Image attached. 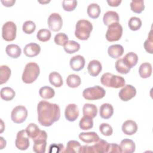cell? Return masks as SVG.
<instances>
[{
  "label": "cell",
  "instance_id": "cell-1",
  "mask_svg": "<svg viewBox=\"0 0 153 153\" xmlns=\"http://www.w3.org/2000/svg\"><path fill=\"white\" fill-rule=\"evenodd\" d=\"M38 120L41 126H51L60 117V109L56 103L45 100L40 101L37 106Z\"/></svg>",
  "mask_w": 153,
  "mask_h": 153
},
{
  "label": "cell",
  "instance_id": "cell-2",
  "mask_svg": "<svg viewBox=\"0 0 153 153\" xmlns=\"http://www.w3.org/2000/svg\"><path fill=\"white\" fill-rule=\"evenodd\" d=\"M39 73L38 65L35 62H29L25 66L22 76V81L26 84H31L37 79Z\"/></svg>",
  "mask_w": 153,
  "mask_h": 153
},
{
  "label": "cell",
  "instance_id": "cell-3",
  "mask_svg": "<svg viewBox=\"0 0 153 153\" xmlns=\"http://www.w3.org/2000/svg\"><path fill=\"white\" fill-rule=\"evenodd\" d=\"M93 30V25L87 20H79L75 25V35L78 39L87 40Z\"/></svg>",
  "mask_w": 153,
  "mask_h": 153
},
{
  "label": "cell",
  "instance_id": "cell-4",
  "mask_svg": "<svg viewBox=\"0 0 153 153\" xmlns=\"http://www.w3.org/2000/svg\"><path fill=\"white\" fill-rule=\"evenodd\" d=\"M100 82L102 85L107 87L118 88L125 85V79L123 77L115 75L107 72L103 74L100 78Z\"/></svg>",
  "mask_w": 153,
  "mask_h": 153
},
{
  "label": "cell",
  "instance_id": "cell-5",
  "mask_svg": "<svg viewBox=\"0 0 153 153\" xmlns=\"http://www.w3.org/2000/svg\"><path fill=\"white\" fill-rule=\"evenodd\" d=\"M105 89L99 85L88 87L83 90L82 96L88 100H94L102 99L105 96Z\"/></svg>",
  "mask_w": 153,
  "mask_h": 153
},
{
  "label": "cell",
  "instance_id": "cell-6",
  "mask_svg": "<svg viewBox=\"0 0 153 153\" xmlns=\"http://www.w3.org/2000/svg\"><path fill=\"white\" fill-rule=\"evenodd\" d=\"M109 143L103 139H99L91 146H82V152L86 153H108Z\"/></svg>",
  "mask_w": 153,
  "mask_h": 153
},
{
  "label": "cell",
  "instance_id": "cell-7",
  "mask_svg": "<svg viewBox=\"0 0 153 153\" xmlns=\"http://www.w3.org/2000/svg\"><path fill=\"white\" fill-rule=\"evenodd\" d=\"M123 34V27L119 23L110 25L106 33V39L109 42L117 41L120 39Z\"/></svg>",
  "mask_w": 153,
  "mask_h": 153
},
{
  "label": "cell",
  "instance_id": "cell-8",
  "mask_svg": "<svg viewBox=\"0 0 153 153\" xmlns=\"http://www.w3.org/2000/svg\"><path fill=\"white\" fill-rule=\"evenodd\" d=\"M17 26L11 21L5 22L2 27V37L6 41H12L16 39Z\"/></svg>",
  "mask_w": 153,
  "mask_h": 153
},
{
  "label": "cell",
  "instance_id": "cell-9",
  "mask_svg": "<svg viewBox=\"0 0 153 153\" xmlns=\"http://www.w3.org/2000/svg\"><path fill=\"white\" fill-rule=\"evenodd\" d=\"M47 134L44 130H40L39 134L33 139L34 144L33 151L36 153H44L47 146Z\"/></svg>",
  "mask_w": 153,
  "mask_h": 153
},
{
  "label": "cell",
  "instance_id": "cell-10",
  "mask_svg": "<svg viewBox=\"0 0 153 153\" xmlns=\"http://www.w3.org/2000/svg\"><path fill=\"white\" fill-rule=\"evenodd\" d=\"M27 117V110L24 106H16L11 112V118L12 121L17 124L24 122Z\"/></svg>",
  "mask_w": 153,
  "mask_h": 153
},
{
  "label": "cell",
  "instance_id": "cell-11",
  "mask_svg": "<svg viewBox=\"0 0 153 153\" xmlns=\"http://www.w3.org/2000/svg\"><path fill=\"white\" fill-rule=\"evenodd\" d=\"M15 145L17 149L22 151L26 150L29 148V140L26 130H20L17 133Z\"/></svg>",
  "mask_w": 153,
  "mask_h": 153
},
{
  "label": "cell",
  "instance_id": "cell-12",
  "mask_svg": "<svg viewBox=\"0 0 153 153\" xmlns=\"http://www.w3.org/2000/svg\"><path fill=\"white\" fill-rule=\"evenodd\" d=\"M48 25L50 30L54 32H57L61 29L63 26V20L62 17L58 13H52L50 15L47 20Z\"/></svg>",
  "mask_w": 153,
  "mask_h": 153
},
{
  "label": "cell",
  "instance_id": "cell-13",
  "mask_svg": "<svg viewBox=\"0 0 153 153\" xmlns=\"http://www.w3.org/2000/svg\"><path fill=\"white\" fill-rule=\"evenodd\" d=\"M136 94L135 87L130 84H126L120 90L118 95L121 100L127 102L133 98Z\"/></svg>",
  "mask_w": 153,
  "mask_h": 153
},
{
  "label": "cell",
  "instance_id": "cell-14",
  "mask_svg": "<svg viewBox=\"0 0 153 153\" xmlns=\"http://www.w3.org/2000/svg\"><path fill=\"white\" fill-rule=\"evenodd\" d=\"M66 119L71 122L75 121L79 116V109L75 103H71L67 105L65 110Z\"/></svg>",
  "mask_w": 153,
  "mask_h": 153
},
{
  "label": "cell",
  "instance_id": "cell-15",
  "mask_svg": "<svg viewBox=\"0 0 153 153\" xmlns=\"http://www.w3.org/2000/svg\"><path fill=\"white\" fill-rule=\"evenodd\" d=\"M71 68L74 71H79L82 69L85 66V61L83 56L76 55L70 59Z\"/></svg>",
  "mask_w": 153,
  "mask_h": 153
},
{
  "label": "cell",
  "instance_id": "cell-16",
  "mask_svg": "<svg viewBox=\"0 0 153 153\" xmlns=\"http://www.w3.org/2000/svg\"><path fill=\"white\" fill-rule=\"evenodd\" d=\"M41 51L40 46L35 42H31L27 44L24 49V54L28 57H33L39 54Z\"/></svg>",
  "mask_w": 153,
  "mask_h": 153
},
{
  "label": "cell",
  "instance_id": "cell-17",
  "mask_svg": "<svg viewBox=\"0 0 153 153\" xmlns=\"http://www.w3.org/2000/svg\"><path fill=\"white\" fill-rule=\"evenodd\" d=\"M122 131L127 135H133L137 131V125L133 120H127L123 124Z\"/></svg>",
  "mask_w": 153,
  "mask_h": 153
},
{
  "label": "cell",
  "instance_id": "cell-18",
  "mask_svg": "<svg viewBox=\"0 0 153 153\" xmlns=\"http://www.w3.org/2000/svg\"><path fill=\"white\" fill-rule=\"evenodd\" d=\"M102 69L101 63L97 60H93L90 61L87 66L88 74L92 76H97Z\"/></svg>",
  "mask_w": 153,
  "mask_h": 153
},
{
  "label": "cell",
  "instance_id": "cell-19",
  "mask_svg": "<svg viewBox=\"0 0 153 153\" xmlns=\"http://www.w3.org/2000/svg\"><path fill=\"white\" fill-rule=\"evenodd\" d=\"M120 149L123 153H132L134 152L136 145L134 142L130 139H124L120 143Z\"/></svg>",
  "mask_w": 153,
  "mask_h": 153
},
{
  "label": "cell",
  "instance_id": "cell-20",
  "mask_svg": "<svg viewBox=\"0 0 153 153\" xmlns=\"http://www.w3.org/2000/svg\"><path fill=\"white\" fill-rule=\"evenodd\" d=\"M120 20L118 13L114 11H108L106 12L103 17V21L106 26H109L114 23H118Z\"/></svg>",
  "mask_w": 153,
  "mask_h": 153
},
{
  "label": "cell",
  "instance_id": "cell-21",
  "mask_svg": "<svg viewBox=\"0 0 153 153\" xmlns=\"http://www.w3.org/2000/svg\"><path fill=\"white\" fill-rule=\"evenodd\" d=\"M79 138L85 143H94L100 139L98 134L94 131L82 132L79 133Z\"/></svg>",
  "mask_w": 153,
  "mask_h": 153
},
{
  "label": "cell",
  "instance_id": "cell-22",
  "mask_svg": "<svg viewBox=\"0 0 153 153\" xmlns=\"http://www.w3.org/2000/svg\"><path fill=\"white\" fill-rule=\"evenodd\" d=\"M100 116L103 119H109L110 118L114 113L113 106L110 103H103L100 107L99 110Z\"/></svg>",
  "mask_w": 153,
  "mask_h": 153
},
{
  "label": "cell",
  "instance_id": "cell-23",
  "mask_svg": "<svg viewBox=\"0 0 153 153\" xmlns=\"http://www.w3.org/2000/svg\"><path fill=\"white\" fill-rule=\"evenodd\" d=\"M109 56L113 59L120 57L124 53V48L120 44H114L109 46L108 49Z\"/></svg>",
  "mask_w": 153,
  "mask_h": 153
},
{
  "label": "cell",
  "instance_id": "cell-24",
  "mask_svg": "<svg viewBox=\"0 0 153 153\" xmlns=\"http://www.w3.org/2000/svg\"><path fill=\"white\" fill-rule=\"evenodd\" d=\"M82 112L84 116H86L93 119L97 115V108L94 104L85 103L82 108Z\"/></svg>",
  "mask_w": 153,
  "mask_h": 153
},
{
  "label": "cell",
  "instance_id": "cell-25",
  "mask_svg": "<svg viewBox=\"0 0 153 153\" xmlns=\"http://www.w3.org/2000/svg\"><path fill=\"white\" fill-rule=\"evenodd\" d=\"M5 51L8 56L13 59L18 58L22 53V50L20 47L16 44L8 45L6 47Z\"/></svg>",
  "mask_w": 153,
  "mask_h": 153
},
{
  "label": "cell",
  "instance_id": "cell-26",
  "mask_svg": "<svg viewBox=\"0 0 153 153\" xmlns=\"http://www.w3.org/2000/svg\"><path fill=\"white\" fill-rule=\"evenodd\" d=\"M82 146L76 140H70L68 142L65 152L68 153H80L82 152Z\"/></svg>",
  "mask_w": 153,
  "mask_h": 153
},
{
  "label": "cell",
  "instance_id": "cell-27",
  "mask_svg": "<svg viewBox=\"0 0 153 153\" xmlns=\"http://www.w3.org/2000/svg\"><path fill=\"white\" fill-rule=\"evenodd\" d=\"M123 60L125 64L131 69L137 64L138 62V56L136 53L130 52L125 55Z\"/></svg>",
  "mask_w": 153,
  "mask_h": 153
},
{
  "label": "cell",
  "instance_id": "cell-28",
  "mask_svg": "<svg viewBox=\"0 0 153 153\" xmlns=\"http://www.w3.org/2000/svg\"><path fill=\"white\" fill-rule=\"evenodd\" d=\"M152 65L151 63L145 62L140 65L139 68V74L141 78H148L152 74Z\"/></svg>",
  "mask_w": 153,
  "mask_h": 153
},
{
  "label": "cell",
  "instance_id": "cell-29",
  "mask_svg": "<svg viewBox=\"0 0 153 153\" xmlns=\"http://www.w3.org/2000/svg\"><path fill=\"white\" fill-rule=\"evenodd\" d=\"M49 81L51 85L56 87H60L63 84V79L61 75L57 72L54 71L49 75Z\"/></svg>",
  "mask_w": 153,
  "mask_h": 153
},
{
  "label": "cell",
  "instance_id": "cell-30",
  "mask_svg": "<svg viewBox=\"0 0 153 153\" xmlns=\"http://www.w3.org/2000/svg\"><path fill=\"white\" fill-rule=\"evenodd\" d=\"M87 14L91 19H97L100 14V6L96 3L90 4L87 7Z\"/></svg>",
  "mask_w": 153,
  "mask_h": 153
},
{
  "label": "cell",
  "instance_id": "cell-31",
  "mask_svg": "<svg viewBox=\"0 0 153 153\" xmlns=\"http://www.w3.org/2000/svg\"><path fill=\"white\" fill-rule=\"evenodd\" d=\"M14 90L9 87H5L1 90V97L5 101H10L15 97Z\"/></svg>",
  "mask_w": 153,
  "mask_h": 153
},
{
  "label": "cell",
  "instance_id": "cell-32",
  "mask_svg": "<svg viewBox=\"0 0 153 153\" xmlns=\"http://www.w3.org/2000/svg\"><path fill=\"white\" fill-rule=\"evenodd\" d=\"M11 69L7 65H2L0 67V84H3L8 81L11 76Z\"/></svg>",
  "mask_w": 153,
  "mask_h": 153
},
{
  "label": "cell",
  "instance_id": "cell-33",
  "mask_svg": "<svg viewBox=\"0 0 153 153\" xmlns=\"http://www.w3.org/2000/svg\"><path fill=\"white\" fill-rule=\"evenodd\" d=\"M39 96L45 99H51L54 96L55 91L53 88L49 86H43L39 90Z\"/></svg>",
  "mask_w": 153,
  "mask_h": 153
},
{
  "label": "cell",
  "instance_id": "cell-34",
  "mask_svg": "<svg viewBox=\"0 0 153 153\" xmlns=\"http://www.w3.org/2000/svg\"><path fill=\"white\" fill-rule=\"evenodd\" d=\"M81 82L80 77L76 74H71L66 78V84L71 88L78 87Z\"/></svg>",
  "mask_w": 153,
  "mask_h": 153
},
{
  "label": "cell",
  "instance_id": "cell-35",
  "mask_svg": "<svg viewBox=\"0 0 153 153\" xmlns=\"http://www.w3.org/2000/svg\"><path fill=\"white\" fill-rule=\"evenodd\" d=\"M80 48V45L75 41H68L64 45L65 51L68 54H72L78 51Z\"/></svg>",
  "mask_w": 153,
  "mask_h": 153
},
{
  "label": "cell",
  "instance_id": "cell-36",
  "mask_svg": "<svg viewBox=\"0 0 153 153\" xmlns=\"http://www.w3.org/2000/svg\"><path fill=\"white\" fill-rule=\"evenodd\" d=\"M27 136L32 139L35 138L39 133L40 130L38 126L35 123H30L26 128Z\"/></svg>",
  "mask_w": 153,
  "mask_h": 153
},
{
  "label": "cell",
  "instance_id": "cell-37",
  "mask_svg": "<svg viewBox=\"0 0 153 153\" xmlns=\"http://www.w3.org/2000/svg\"><path fill=\"white\" fill-rule=\"evenodd\" d=\"M130 8L133 12L137 14H140L145 9L144 1L142 0L131 1L130 2Z\"/></svg>",
  "mask_w": 153,
  "mask_h": 153
},
{
  "label": "cell",
  "instance_id": "cell-38",
  "mask_svg": "<svg viewBox=\"0 0 153 153\" xmlns=\"http://www.w3.org/2000/svg\"><path fill=\"white\" fill-rule=\"evenodd\" d=\"M79 126L82 130H89L93 127V119L86 116H83L79 121Z\"/></svg>",
  "mask_w": 153,
  "mask_h": 153
},
{
  "label": "cell",
  "instance_id": "cell-39",
  "mask_svg": "<svg viewBox=\"0 0 153 153\" xmlns=\"http://www.w3.org/2000/svg\"><path fill=\"white\" fill-rule=\"evenodd\" d=\"M115 69L117 71L122 74L129 72L130 69L125 64L123 59H118L115 62Z\"/></svg>",
  "mask_w": 153,
  "mask_h": 153
},
{
  "label": "cell",
  "instance_id": "cell-40",
  "mask_svg": "<svg viewBox=\"0 0 153 153\" xmlns=\"http://www.w3.org/2000/svg\"><path fill=\"white\" fill-rule=\"evenodd\" d=\"M51 32L47 29H41L37 32L36 34L38 39L42 42L48 41L51 38Z\"/></svg>",
  "mask_w": 153,
  "mask_h": 153
},
{
  "label": "cell",
  "instance_id": "cell-41",
  "mask_svg": "<svg viewBox=\"0 0 153 153\" xmlns=\"http://www.w3.org/2000/svg\"><path fill=\"white\" fill-rule=\"evenodd\" d=\"M128 25L131 30H137L142 26V21L139 17H132L128 20Z\"/></svg>",
  "mask_w": 153,
  "mask_h": 153
},
{
  "label": "cell",
  "instance_id": "cell-42",
  "mask_svg": "<svg viewBox=\"0 0 153 153\" xmlns=\"http://www.w3.org/2000/svg\"><path fill=\"white\" fill-rule=\"evenodd\" d=\"M36 29V25L35 23L31 21V20H27L25 22L22 26V30L23 31L27 34H31Z\"/></svg>",
  "mask_w": 153,
  "mask_h": 153
},
{
  "label": "cell",
  "instance_id": "cell-43",
  "mask_svg": "<svg viewBox=\"0 0 153 153\" xmlns=\"http://www.w3.org/2000/svg\"><path fill=\"white\" fill-rule=\"evenodd\" d=\"M68 41V36L62 32L56 34L54 36V42L59 45L64 46Z\"/></svg>",
  "mask_w": 153,
  "mask_h": 153
},
{
  "label": "cell",
  "instance_id": "cell-44",
  "mask_svg": "<svg viewBox=\"0 0 153 153\" xmlns=\"http://www.w3.org/2000/svg\"><path fill=\"white\" fill-rule=\"evenodd\" d=\"M152 30H151V31L149 33L148 35V37L147 38V39L144 42V48L145 49V50L150 53V54H152L153 53V37H152Z\"/></svg>",
  "mask_w": 153,
  "mask_h": 153
},
{
  "label": "cell",
  "instance_id": "cell-45",
  "mask_svg": "<svg viewBox=\"0 0 153 153\" xmlns=\"http://www.w3.org/2000/svg\"><path fill=\"white\" fill-rule=\"evenodd\" d=\"M77 5V1L75 0H65L62 2V7L66 11H72L75 10Z\"/></svg>",
  "mask_w": 153,
  "mask_h": 153
},
{
  "label": "cell",
  "instance_id": "cell-46",
  "mask_svg": "<svg viewBox=\"0 0 153 153\" xmlns=\"http://www.w3.org/2000/svg\"><path fill=\"white\" fill-rule=\"evenodd\" d=\"M99 130L100 133L106 136H109L112 134L113 129L112 127L107 123H102L99 126Z\"/></svg>",
  "mask_w": 153,
  "mask_h": 153
},
{
  "label": "cell",
  "instance_id": "cell-47",
  "mask_svg": "<svg viewBox=\"0 0 153 153\" xmlns=\"http://www.w3.org/2000/svg\"><path fill=\"white\" fill-rule=\"evenodd\" d=\"M50 149H49V152H53L54 149L55 150V152H64L63 151V148H64V146L61 143H58V144H55V143H53V144H51L50 147H49Z\"/></svg>",
  "mask_w": 153,
  "mask_h": 153
},
{
  "label": "cell",
  "instance_id": "cell-48",
  "mask_svg": "<svg viewBox=\"0 0 153 153\" xmlns=\"http://www.w3.org/2000/svg\"><path fill=\"white\" fill-rule=\"evenodd\" d=\"M108 152H109V153H112V152H120V153H121V151L120 146L117 143H109Z\"/></svg>",
  "mask_w": 153,
  "mask_h": 153
},
{
  "label": "cell",
  "instance_id": "cell-49",
  "mask_svg": "<svg viewBox=\"0 0 153 153\" xmlns=\"http://www.w3.org/2000/svg\"><path fill=\"white\" fill-rule=\"evenodd\" d=\"M121 0H108L107 2L109 6L111 7H118L121 3Z\"/></svg>",
  "mask_w": 153,
  "mask_h": 153
},
{
  "label": "cell",
  "instance_id": "cell-50",
  "mask_svg": "<svg viewBox=\"0 0 153 153\" xmlns=\"http://www.w3.org/2000/svg\"><path fill=\"white\" fill-rule=\"evenodd\" d=\"M1 2L3 4V5L5 7H11L14 5V4L16 2V1L14 0H10V1H1Z\"/></svg>",
  "mask_w": 153,
  "mask_h": 153
},
{
  "label": "cell",
  "instance_id": "cell-51",
  "mask_svg": "<svg viewBox=\"0 0 153 153\" xmlns=\"http://www.w3.org/2000/svg\"><path fill=\"white\" fill-rule=\"evenodd\" d=\"M0 140H1V149H3L5 146H6V140L4 139V138L2 137H0Z\"/></svg>",
  "mask_w": 153,
  "mask_h": 153
},
{
  "label": "cell",
  "instance_id": "cell-52",
  "mask_svg": "<svg viewBox=\"0 0 153 153\" xmlns=\"http://www.w3.org/2000/svg\"><path fill=\"white\" fill-rule=\"evenodd\" d=\"M1 126H2V128H1V133H2L3 131V128H2V126H3V121L1 119Z\"/></svg>",
  "mask_w": 153,
  "mask_h": 153
}]
</instances>
